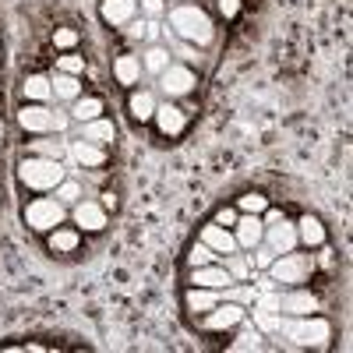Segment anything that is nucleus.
<instances>
[{
	"instance_id": "1",
	"label": "nucleus",
	"mask_w": 353,
	"mask_h": 353,
	"mask_svg": "<svg viewBox=\"0 0 353 353\" xmlns=\"http://www.w3.org/2000/svg\"><path fill=\"white\" fill-rule=\"evenodd\" d=\"M170 32L176 36V39H184V43H191V46H212V39H216V25H212V18L205 14L198 4H181V8H170Z\"/></svg>"
},
{
	"instance_id": "2",
	"label": "nucleus",
	"mask_w": 353,
	"mask_h": 353,
	"mask_svg": "<svg viewBox=\"0 0 353 353\" xmlns=\"http://www.w3.org/2000/svg\"><path fill=\"white\" fill-rule=\"evenodd\" d=\"M279 329L293 339V346H301V350H321L329 339H332V325L325 318H314V314H304V318H283L279 321Z\"/></svg>"
},
{
	"instance_id": "3",
	"label": "nucleus",
	"mask_w": 353,
	"mask_h": 353,
	"mask_svg": "<svg viewBox=\"0 0 353 353\" xmlns=\"http://www.w3.org/2000/svg\"><path fill=\"white\" fill-rule=\"evenodd\" d=\"M64 166L61 159H46V156H28L18 163V181L32 191H57V184L64 181Z\"/></svg>"
},
{
	"instance_id": "4",
	"label": "nucleus",
	"mask_w": 353,
	"mask_h": 353,
	"mask_svg": "<svg viewBox=\"0 0 353 353\" xmlns=\"http://www.w3.org/2000/svg\"><path fill=\"white\" fill-rule=\"evenodd\" d=\"M18 124H21V131H28V134H61L71 121H68V113H61V110H50L46 103H25L21 110H18Z\"/></svg>"
},
{
	"instance_id": "5",
	"label": "nucleus",
	"mask_w": 353,
	"mask_h": 353,
	"mask_svg": "<svg viewBox=\"0 0 353 353\" xmlns=\"http://www.w3.org/2000/svg\"><path fill=\"white\" fill-rule=\"evenodd\" d=\"M311 269H314L311 254H297V248H293V251L272 258L269 276H272V283H279V286H301V283L311 279Z\"/></svg>"
},
{
	"instance_id": "6",
	"label": "nucleus",
	"mask_w": 353,
	"mask_h": 353,
	"mask_svg": "<svg viewBox=\"0 0 353 353\" xmlns=\"http://www.w3.org/2000/svg\"><path fill=\"white\" fill-rule=\"evenodd\" d=\"M25 223L36 233H50L57 226H64V201L57 198H36L25 205Z\"/></svg>"
},
{
	"instance_id": "7",
	"label": "nucleus",
	"mask_w": 353,
	"mask_h": 353,
	"mask_svg": "<svg viewBox=\"0 0 353 353\" xmlns=\"http://www.w3.org/2000/svg\"><path fill=\"white\" fill-rule=\"evenodd\" d=\"M159 85H163V92H166L170 99H181V96H191V92H194L198 78H194V71H191L188 64H170V68L159 74Z\"/></svg>"
},
{
	"instance_id": "8",
	"label": "nucleus",
	"mask_w": 353,
	"mask_h": 353,
	"mask_svg": "<svg viewBox=\"0 0 353 353\" xmlns=\"http://www.w3.org/2000/svg\"><path fill=\"white\" fill-rule=\"evenodd\" d=\"M244 318H248V307H244V304L219 301L212 311H205V329H212V332H226V329H233V325H241Z\"/></svg>"
},
{
	"instance_id": "9",
	"label": "nucleus",
	"mask_w": 353,
	"mask_h": 353,
	"mask_svg": "<svg viewBox=\"0 0 353 353\" xmlns=\"http://www.w3.org/2000/svg\"><path fill=\"white\" fill-rule=\"evenodd\" d=\"M318 311V297L304 286H290L283 297H279V314H290V318H304V314H314Z\"/></svg>"
},
{
	"instance_id": "10",
	"label": "nucleus",
	"mask_w": 353,
	"mask_h": 353,
	"mask_svg": "<svg viewBox=\"0 0 353 353\" xmlns=\"http://www.w3.org/2000/svg\"><path fill=\"white\" fill-rule=\"evenodd\" d=\"M261 237H265V223H261V216H254V212H244V216H237V223H233V241H237V248H258L261 244Z\"/></svg>"
},
{
	"instance_id": "11",
	"label": "nucleus",
	"mask_w": 353,
	"mask_h": 353,
	"mask_svg": "<svg viewBox=\"0 0 353 353\" xmlns=\"http://www.w3.org/2000/svg\"><path fill=\"white\" fill-rule=\"evenodd\" d=\"M261 244H269L272 254H286V251L297 248V226L286 223V219H279V223H272V226H265Z\"/></svg>"
},
{
	"instance_id": "12",
	"label": "nucleus",
	"mask_w": 353,
	"mask_h": 353,
	"mask_svg": "<svg viewBox=\"0 0 353 353\" xmlns=\"http://www.w3.org/2000/svg\"><path fill=\"white\" fill-rule=\"evenodd\" d=\"M74 223L85 226L88 233H99L106 226V209L92 198H81V201H74Z\"/></svg>"
},
{
	"instance_id": "13",
	"label": "nucleus",
	"mask_w": 353,
	"mask_h": 353,
	"mask_svg": "<svg viewBox=\"0 0 353 353\" xmlns=\"http://www.w3.org/2000/svg\"><path fill=\"white\" fill-rule=\"evenodd\" d=\"M230 272L223 269V265L209 261V265H198V269H191V286H205V290H223L230 286Z\"/></svg>"
},
{
	"instance_id": "14",
	"label": "nucleus",
	"mask_w": 353,
	"mask_h": 353,
	"mask_svg": "<svg viewBox=\"0 0 353 353\" xmlns=\"http://www.w3.org/2000/svg\"><path fill=\"white\" fill-rule=\"evenodd\" d=\"M201 241L209 244L216 254H230V251H237V241H233V230L230 226H219V223H209L201 230Z\"/></svg>"
},
{
	"instance_id": "15",
	"label": "nucleus",
	"mask_w": 353,
	"mask_h": 353,
	"mask_svg": "<svg viewBox=\"0 0 353 353\" xmlns=\"http://www.w3.org/2000/svg\"><path fill=\"white\" fill-rule=\"evenodd\" d=\"M152 121L159 124V131H163L166 138H173V134L184 131V110H176L173 103H163V106H156Z\"/></svg>"
},
{
	"instance_id": "16",
	"label": "nucleus",
	"mask_w": 353,
	"mask_h": 353,
	"mask_svg": "<svg viewBox=\"0 0 353 353\" xmlns=\"http://www.w3.org/2000/svg\"><path fill=\"white\" fill-rule=\"evenodd\" d=\"M141 57H134V53H124V57H117L113 61V78L121 81V85H138L141 81Z\"/></svg>"
},
{
	"instance_id": "17",
	"label": "nucleus",
	"mask_w": 353,
	"mask_h": 353,
	"mask_svg": "<svg viewBox=\"0 0 353 353\" xmlns=\"http://www.w3.org/2000/svg\"><path fill=\"white\" fill-rule=\"evenodd\" d=\"M99 11H103V21L110 25H128L138 11V0H103Z\"/></svg>"
},
{
	"instance_id": "18",
	"label": "nucleus",
	"mask_w": 353,
	"mask_h": 353,
	"mask_svg": "<svg viewBox=\"0 0 353 353\" xmlns=\"http://www.w3.org/2000/svg\"><path fill=\"white\" fill-rule=\"evenodd\" d=\"M71 156H74L81 166H88V170H96V166L106 163V149H103V145H92V141H85V138H78V141L71 145Z\"/></svg>"
},
{
	"instance_id": "19",
	"label": "nucleus",
	"mask_w": 353,
	"mask_h": 353,
	"mask_svg": "<svg viewBox=\"0 0 353 353\" xmlns=\"http://www.w3.org/2000/svg\"><path fill=\"white\" fill-rule=\"evenodd\" d=\"M297 226V244H304V248H321L325 244V226H321L314 216H304L301 223H293Z\"/></svg>"
},
{
	"instance_id": "20",
	"label": "nucleus",
	"mask_w": 353,
	"mask_h": 353,
	"mask_svg": "<svg viewBox=\"0 0 353 353\" xmlns=\"http://www.w3.org/2000/svg\"><path fill=\"white\" fill-rule=\"evenodd\" d=\"M50 88H53V96H57V99H68V103H74V99L81 96V81H78V74H68V71H57V74L50 78Z\"/></svg>"
},
{
	"instance_id": "21",
	"label": "nucleus",
	"mask_w": 353,
	"mask_h": 353,
	"mask_svg": "<svg viewBox=\"0 0 353 353\" xmlns=\"http://www.w3.org/2000/svg\"><path fill=\"white\" fill-rule=\"evenodd\" d=\"M170 57H173V53H170V46H159V43H152L149 50L141 53V68L149 71V74H156V78H159V74H163V71L173 64Z\"/></svg>"
},
{
	"instance_id": "22",
	"label": "nucleus",
	"mask_w": 353,
	"mask_h": 353,
	"mask_svg": "<svg viewBox=\"0 0 353 353\" xmlns=\"http://www.w3.org/2000/svg\"><path fill=\"white\" fill-rule=\"evenodd\" d=\"M81 138L92 141V145H110V141L117 138V128H113V121H103V117H96V121L81 124Z\"/></svg>"
},
{
	"instance_id": "23",
	"label": "nucleus",
	"mask_w": 353,
	"mask_h": 353,
	"mask_svg": "<svg viewBox=\"0 0 353 353\" xmlns=\"http://www.w3.org/2000/svg\"><path fill=\"white\" fill-rule=\"evenodd\" d=\"M219 304V290H205V286H191L188 290V311L194 314H205Z\"/></svg>"
},
{
	"instance_id": "24",
	"label": "nucleus",
	"mask_w": 353,
	"mask_h": 353,
	"mask_svg": "<svg viewBox=\"0 0 353 353\" xmlns=\"http://www.w3.org/2000/svg\"><path fill=\"white\" fill-rule=\"evenodd\" d=\"M128 106H131V117H134V121H152V113H156V96L149 92V88H134Z\"/></svg>"
},
{
	"instance_id": "25",
	"label": "nucleus",
	"mask_w": 353,
	"mask_h": 353,
	"mask_svg": "<svg viewBox=\"0 0 353 353\" xmlns=\"http://www.w3.org/2000/svg\"><path fill=\"white\" fill-rule=\"evenodd\" d=\"M21 92H25L28 103H46V99L53 96V88H50V78H46V74H28V78L21 81Z\"/></svg>"
},
{
	"instance_id": "26",
	"label": "nucleus",
	"mask_w": 353,
	"mask_h": 353,
	"mask_svg": "<svg viewBox=\"0 0 353 353\" xmlns=\"http://www.w3.org/2000/svg\"><path fill=\"white\" fill-rule=\"evenodd\" d=\"M71 117H74L78 124L96 121V117H103V99H96V96H78V99H74V110H71Z\"/></svg>"
},
{
	"instance_id": "27",
	"label": "nucleus",
	"mask_w": 353,
	"mask_h": 353,
	"mask_svg": "<svg viewBox=\"0 0 353 353\" xmlns=\"http://www.w3.org/2000/svg\"><path fill=\"white\" fill-rule=\"evenodd\" d=\"M254 297H258V286L230 283V286H223V290H219V301H233V304H244V307H251V304H254Z\"/></svg>"
},
{
	"instance_id": "28",
	"label": "nucleus",
	"mask_w": 353,
	"mask_h": 353,
	"mask_svg": "<svg viewBox=\"0 0 353 353\" xmlns=\"http://www.w3.org/2000/svg\"><path fill=\"white\" fill-rule=\"evenodd\" d=\"M223 269L230 272V279H233V283H241V279H248V276H251L254 265H251V258H248V254H233V251H230V254H226V261H223Z\"/></svg>"
},
{
	"instance_id": "29",
	"label": "nucleus",
	"mask_w": 353,
	"mask_h": 353,
	"mask_svg": "<svg viewBox=\"0 0 353 353\" xmlns=\"http://www.w3.org/2000/svg\"><path fill=\"white\" fill-rule=\"evenodd\" d=\"M74 248H78V233H74V230H64V226L50 230V251L68 254V251H74Z\"/></svg>"
},
{
	"instance_id": "30",
	"label": "nucleus",
	"mask_w": 353,
	"mask_h": 353,
	"mask_svg": "<svg viewBox=\"0 0 353 353\" xmlns=\"http://www.w3.org/2000/svg\"><path fill=\"white\" fill-rule=\"evenodd\" d=\"M68 145L57 141V138H43V141H32V156H46V159H64Z\"/></svg>"
},
{
	"instance_id": "31",
	"label": "nucleus",
	"mask_w": 353,
	"mask_h": 353,
	"mask_svg": "<svg viewBox=\"0 0 353 353\" xmlns=\"http://www.w3.org/2000/svg\"><path fill=\"white\" fill-rule=\"evenodd\" d=\"M237 209L241 212H254V216H261L265 209H269V198H265V194H244V198H237Z\"/></svg>"
},
{
	"instance_id": "32",
	"label": "nucleus",
	"mask_w": 353,
	"mask_h": 353,
	"mask_svg": "<svg viewBox=\"0 0 353 353\" xmlns=\"http://www.w3.org/2000/svg\"><path fill=\"white\" fill-rule=\"evenodd\" d=\"M212 258H216V251L205 244V241H198V244L191 248V254H188V265H191V269H198V265H209Z\"/></svg>"
},
{
	"instance_id": "33",
	"label": "nucleus",
	"mask_w": 353,
	"mask_h": 353,
	"mask_svg": "<svg viewBox=\"0 0 353 353\" xmlns=\"http://www.w3.org/2000/svg\"><path fill=\"white\" fill-rule=\"evenodd\" d=\"M57 71H68V74H81L85 71V57H78V53H64V57H57Z\"/></svg>"
},
{
	"instance_id": "34",
	"label": "nucleus",
	"mask_w": 353,
	"mask_h": 353,
	"mask_svg": "<svg viewBox=\"0 0 353 353\" xmlns=\"http://www.w3.org/2000/svg\"><path fill=\"white\" fill-rule=\"evenodd\" d=\"M170 53H176V57H181V61H188V64H194L198 57H201L198 46H191V43H184V39H176V36L170 39Z\"/></svg>"
},
{
	"instance_id": "35",
	"label": "nucleus",
	"mask_w": 353,
	"mask_h": 353,
	"mask_svg": "<svg viewBox=\"0 0 353 353\" xmlns=\"http://www.w3.org/2000/svg\"><path fill=\"white\" fill-rule=\"evenodd\" d=\"M251 311H254V321H258V332H276L279 329L283 314H269V311H258V307H251Z\"/></svg>"
},
{
	"instance_id": "36",
	"label": "nucleus",
	"mask_w": 353,
	"mask_h": 353,
	"mask_svg": "<svg viewBox=\"0 0 353 353\" xmlns=\"http://www.w3.org/2000/svg\"><path fill=\"white\" fill-rule=\"evenodd\" d=\"M57 201H64V205H68V201H81V188L64 176V181L57 184Z\"/></svg>"
},
{
	"instance_id": "37",
	"label": "nucleus",
	"mask_w": 353,
	"mask_h": 353,
	"mask_svg": "<svg viewBox=\"0 0 353 353\" xmlns=\"http://www.w3.org/2000/svg\"><path fill=\"white\" fill-rule=\"evenodd\" d=\"M230 350H237V353H241V350H261V332H258V329H248L237 343H230Z\"/></svg>"
},
{
	"instance_id": "38",
	"label": "nucleus",
	"mask_w": 353,
	"mask_h": 353,
	"mask_svg": "<svg viewBox=\"0 0 353 353\" xmlns=\"http://www.w3.org/2000/svg\"><path fill=\"white\" fill-rule=\"evenodd\" d=\"M74 43H78V32H74V28H57V32H53V46L57 50H74Z\"/></svg>"
},
{
	"instance_id": "39",
	"label": "nucleus",
	"mask_w": 353,
	"mask_h": 353,
	"mask_svg": "<svg viewBox=\"0 0 353 353\" xmlns=\"http://www.w3.org/2000/svg\"><path fill=\"white\" fill-rule=\"evenodd\" d=\"M254 254H251V265H258V269H269V265H272V248L269 244H258V248H251Z\"/></svg>"
},
{
	"instance_id": "40",
	"label": "nucleus",
	"mask_w": 353,
	"mask_h": 353,
	"mask_svg": "<svg viewBox=\"0 0 353 353\" xmlns=\"http://www.w3.org/2000/svg\"><path fill=\"white\" fill-rule=\"evenodd\" d=\"M128 36L131 39H149V21H128Z\"/></svg>"
},
{
	"instance_id": "41",
	"label": "nucleus",
	"mask_w": 353,
	"mask_h": 353,
	"mask_svg": "<svg viewBox=\"0 0 353 353\" xmlns=\"http://www.w3.org/2000/svg\"><path fill=\"white\" fill-rule=\"evenodd\" d=\"M216 8H219V14H223V18H233V14L241 11V0H219Z\"/></svg>"
},
{
	"instance_id": "42",
	"label": "nucleus",
	"mask_w": 353,
	"mask_h": 353,
	"mask_svg": "<svg viewBox=\"0 0 353 353\" xmlns=\"http://www.w3.org/2000/svg\"><path fill=\"white\" fill-rule=\"evenodd\" d=\"M216 223L219 226H233V223H237V212H233V209H219L216 212Z\"/></svg>"
},
{
	"instance_id": "43",
	"label": "nucleus",
	"mask_w": 353,
	"mask_h": 353,
	"mask_svg": "<svg viewBox=\"0 0 353 353\" xmlns=\"http://www.w3.org/2000/svg\"><path fill=\"white\" fill-rule=\"evenodd\" d=\"M141 8H145V11H149L152 18H159V14L166 11V8H163V0H141Z\"/></svg>"
},
{
	"instance_id": "44",
	"label": "nucleus",
	"mask_w": 353,
	"mask_h": 353,
	"mask_svg": "<svg viewBox=\"0 0 353 353\" xmlns=\"http://www.w3.org/2000/svg\"><path fill=\"white\" fill-rule=\"evenodd\" d=\"M0 141H4V121H0Z\"/></svg>"
}]
</instances>
